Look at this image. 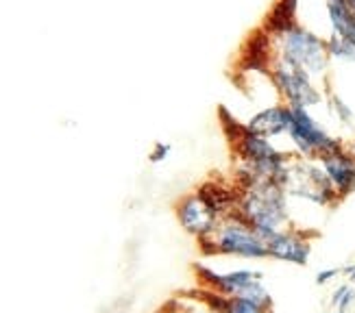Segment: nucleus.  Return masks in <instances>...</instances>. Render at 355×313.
<instances>
[{
  "label": "nucleus",
  "instance_id": "obj_1",
  "mask_svg": "<svg viewBox=\"0 0 355 313\" xmlns=\"http://www.w3.org/2000/svg\"><path fill=\"white\" fill-rule=\"evenodd\" d=\"M268 39V57L307 72L316 83L322 85L329 72L331 57L327 51V39L320 33L301 24L299 20H288L272 24Z\"/></svg>",
  "mask_w": 355,
  "mask_h": 313
},
{
  "label": "nucleus",
  "instance_id": "obj_2",
  "mask_svg": "<svg viewBox=\"0 0 355 313\" xmlns=\"http://www.w3.org/2000/svg\"><path fill=\"white\" fill-rule=\"evenodd\" d=\"M236 211L261 240L290 229V198L277 181H257L236 190Z\"/></svg>",
  "mask_w": 355,
  "mask_h": 313
},
{
  "label": "nucleus",
  "instance_id": "obj_3",
  "mask_svg": "<svg viewBox=\"0 0 355 313\" xmlns=\"http://www.w3.org/2000/svg\"><path fill=\"white\" fill-rule=\"evenodd\" d=\"M200 250L205 255H223L238 259H268L266 240H261L253 226L238 211L220 217L216 229L200 240Z\"/></svg>",
  "mask_w": 355,
  "mask_h": 313
},
{
  "label": "nucleus",
  "instance_id": "obj_4",
  "mask_svg": "<svg viewBox=\"0 0 355 313\" xmlns=\"http://www.w3.org/2000/svg\"><path fill=\"white\" fill-rule=\"evenodd\" d=\"M286 135L295 148V154L303 156V159L318 161L322 156L345 148V139L331 135L307 109L290 107V124Z\"/></svg>",
  "mask_w": 355,
  "mask_h": 313
},
{
  "label": "nucleus",
  "instance_id": "obj_5",
  "mask_svg": "<svg viewBox=\"0 0 355 313\" xmlns=\"http://www.w3.org/2000/svg\"><path fill=\"white\" fill-rule=\"evenodd\" d=\"M266 68L270 72L275 89H277V93H279L284 105L312 111V109H316L325 102V91H322V85L316 83L307 72L290 66V64H284V61L275 59V57H270Z\"/></svg>",
  "mask_w": 355,
  "mask_h": 313
},
{
  "label": "nucleus",
  "instance_id": "obj_6",
  "mask_svg": "<svg viewBox=\"0 0 355 313\" xmlns=\"http://www.w3.org/2000/svg\"><path fill=\"white\" fill-rule=\"evenodd\" d=\"M175 213H177V220L183 226V231L190 233L192 238H196L198 242L205 240L220 220V217L207 207V202L196 192L190 196H183L177 202Z\"/></svg>",
  "mask_w": 355,
  "mask_h": 313
},
{
  "label": "nucleus",
  "instance_id": "obj_7",
  "mask_svg": "<svg viewBox=\"0 0 355 313\" xmlns=\"http://www.w3.org/2000/svg\"><path fill=\"white\" fill-rule=\"evenodd\" d=\"M266 250L268 259L295 263V265H307L312 255V240L307 238V233L301 229H284L279 233H275L272 238L266 240Z\"/></svg>",
  "mask_w": 355,
  "mask_h": 313
},
{
  "label": "nucleus",
  "instance_id": "obj_8",
  "mask_svg": "<svg viewBox=\"0 0 355 313\" xmlns=\"http://www.w3.org/2000/svg\"><path fill=\"white\" fill-rule=\"evenodd\" d=\"M196 274L203 280V285H207V289L220 296H227V298H238L246 287L261 280V272L249 270V268L216 272L211 268H205V265H196Z\"/></svg>",
  "mask_w": 355,
  "mask_h": 313
},
{
  "label": "nucleus",
  "instance_id": "obj_9",
  "mask_svg": "<svg viewBox=\"0 0 355 313\" xmlns=\"http://www.w3.org/2000/svg\"><path fill=\"white\" fill-rule=\"evenodd\" d=\"M288 124H290V107L284 102H275V105L257 109L253 116H249L242 122V127L251 133L272 139V137L286 135Z\"/></svg>",
  "mask_w": 355,
  "mask_h": 313
},
{
  "label": "nucleus",
  "instance_id": "obj_10",
  "mask_svg": "<svg viewBox=\"0 0 355 313\" xmlns=\"http://www.w3.org/2000/svg\"><path fill=\"white\" fill-rule=\"evenodd\" d=\"M318 163L329 177L338 198H345L355 192V161L347 154V150H338L318 159Z\"/></svg>",
  "mask_w": 355,
  "mask_h": 313
},
{
  "label": "nucleus",
  "instance_id": "obj_11",
  "mask_svg": "<svg viewBox=\"0 0 355 313\" xmlns=\"http://www.w3.org/2000/svg\"><path fill=\"white\" fill-rule=\"evenodd\" d=\"M325 20L329 26L327 37L336 35L355 44V13L349 0H325Z\"/></svg>",
  "mask_w": 355,
  "mask_h": 313
},
{
  "label": "nucleus",
  "instance_id": "obj_12",
  "mask_svg": "<svg viewBox=\"0 0 355 313\" xmlns=\"http://www.w3.org/2000/svg\"><path fill=\"white\" fill-rule=\"evenodd\" d=\"M207 305L214 313H270L268 309H261L249 301L242 298H227V296H220L216 292H207Z\"/></svg>",
  "mask_w": 355,
  "mask_h": 313
},
{
  "label": "nucleus",
  "instance_id": "obj_13",
  "mask_svg": "<svg viewBox=\"0 0 355 313\" xmlns=\"http://www.w3.org/2000/svg\"><path fill=\"white\" fill-rule=\"evenodd\" d=\"M325 105H327V111L331 118H336L338 124H343V127H353L355 122V114L351 105L340 96V93L336 91H327L325 93Z\"/></svg>",
  "mask_w": 355,
  "mask_h": 313
},
{
  "label": "nucleus",
  "instance_id": "obj_14",
  "mask_svg": "<svg viewBox=\"0 0 355 313\" xmlns=\"http://www.w3.org/2000/svg\"><path fill=\"white\" fill-rule=\"evenodd\" d=\"M327 51H329L331 59L345 61V64H355V44L353 42L329 35L327 37Z\"/></svg>",
  "mask_w": 355,
  "mask_h": 313
},
{
  "label": "nucleus",
  "instance_id": "obj_15",
  "mask_svg": "<svg viewBox=\"0 0 355 313\" xmlns=\"http://www.w3.org/2000/svg\"><path fill=\"white\" fill-rule=\"evenodd\" d=\"M353 303H355V289L351 287V283L338 285L336 292L331 294V307H336L338 311H347Z\"/></svg>",
  "mask_w": 355,
  "mask_h": 313
},
{
  "label": "nucleus",
  "instance_id": "obj_16",
  "mask_svg": "<svg viewBox=\"0 0 355 313\" xmlns=\"http://www.w3.org/2000/svg\"><path fill=\"white\" fill-rule=\"evenodd\" d=\"M171 152H173V146H171V144L157 142L155 146H153V150H150V154H148V159H150V163H162V161L168 159V156H171Z\"/></svg>",
  "mask_w": 355,
  "mask_h": 313
},
{
  "label": "nucleus",
  "instance_id": "obj_17",
  "mask_svg": "<svg viewBox=\"0 0 355 313\" xmlns=\"http://www.w3.org/2000/svg\"><path fill=\"white\" fill-rule=\"evenodd\" d=\"M340 272H343V268H327V270H320V272L316 274V283H318V285H327L329 280H334Z\"/></svg>",
  "mask_w": 355,
  "mask_h": 313
},
{
  "label": "nucleus",
  "instance_id": "obj_18",
  "mask_svg": "<svg viewBox=\"0 0 355 313\" xmlns=\"http://www.w3.org/2000/svg\"><path fill=\"white\" fill-rule=\"evenodd\" d=\"M343 274L349 278V283H355V263H351V265H345V268H343Z\"/></svg>",
  "mask_w": 355,
  "mask_h": 313
},
{
  "label": "nucleus",
  "instance_id": "obj_19",
  "mask_svg": "<svg viewBox=\"0 0 355 313\" xmlns=\"http://www.w3.org/2000/svg\"><path fill=\"white\" fill-rule=\"evenodd\" d=\"M345 150H347V154L351 156V159L355 161V137L347 139V142H345Z\"/></svg>",
  "mask_w": 355,
  "mask_h": 313
},
{
  "label": "nucleus",
  "instance_id": "obj_20",
  "mask_svg": "<svg viewBox=\"0 0 355 313\" xmlns=\"http://www.w3.org/2000/svg\"><path fill=\"white\" fill-rule=\"evenodd\" d=\"M349 5H351V9H353V13H355V0H349Z\"/></svg>",
  "mask_w": 355,
  "mask_h": 313
},
{
  "label": "nucleus",
  "instance_id": "obj_21",
  "mask_svg": "<svg viewBox=\"0 0 355 313\" xmlns=\"http://www.w3.org/2000/svg\"><path fill=\"white\" fill-rule=\"evenodd\" d=\"M164 313H181V311H164Z\"/></svg>",
  "mask_w": 355,
  "mask_h": 313
},
{
  "label": "nucleus",
  "instance_id": "obj_22",
  "mask_svg": "<svg viewBox=\"0 0 355 313\" xmlns=\"http://www.w3.org/2000/svg\"><path fill=\"white\" fill-rule=\"evenodd\" d=\"M334 313H345V311H338V309H336V311H334Z\"/></svg>",
  "mask_w": 355,
  "mask_h": 313
}]
</instances>
